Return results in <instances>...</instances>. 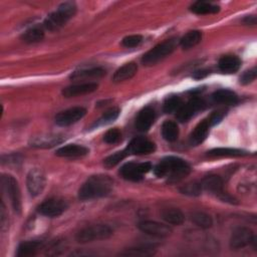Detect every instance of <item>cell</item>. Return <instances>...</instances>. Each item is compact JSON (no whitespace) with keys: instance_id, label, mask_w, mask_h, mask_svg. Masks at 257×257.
Here are the masks:
<instances>
[{"instance_id":"obj_22","label":"cell","mask_w":257,"mask_h":257,"mask_svg":"<svg viewBox=\"0 0 257 257\" xmlns=\"http://www.w3.org/2000/svg\"><path fill=\"white\" fill-rule=\"evenodd\" d=\"M212 99L214 102L223 104H236L238 102L237 94L230 89H218L212 94Z\"/></svg>"},{"instance_id":"obj_3","label":"cell","mask_w":257,"mask_h":257,"mask_svg":"<svg viewBox=\"0 0 257 257\" xmlns=\"http://www.w3.org/2000/svg\"><path fill=\"white\" fill-rule=\"evenodd\" d=\"M76 12V4L72 1L61 3L58 8L49 14L44 20L43 26L50 31H54L62 27Z\"/></svg>"},{"instance_id":"obj_28","label":"cell","mask_w":257,"mask_h":257,"mask_svg":"<svg viewBox=\"0 0 257 257\" xmlns=\"http://www.w3.org/2000/svg\"><path fill=\"white\" fill-rule=\"evenodd\" d=\"M202 39V33L199 30H193L186 33L180 39V45L183 49H190L196 46Z\"/></svg>"},{"instance_id":"obj_34","label":"cell","mask_w":257,"mask_h":257,"mask_svg":"<svg viewBox=\"0 0 257 257\" xmlns=\"http://www.w3.org/2000/svg\"><path fill=\"white\" fill-rule=\"evenodd\" d=\"M182 104V99L178 95H170L164 101L163 110L166 113H172L175 111L177 112Z\"/></svg>"},{"instance_id":"obj_30","label":"cell","mask_w":257,"mask_h":257,"mask_svg":"<svg viewBox=\"0 0 257 257\" xmlns=\"http://www.w3.org/2000/svg\"><path fill=\"white\" fill-rule=\"evenodd\" d=\"M44 31L39 26H34L27 29L21 36L22 40L26 43H36L43 39Z\"/></svg>"},{"instance_id":"obj_35","label":"cell","mask_w":257,"mask_h":257,"mask_svg":"<svg viewBox=\"0 0 257 257\" xmlns=\"http://www.w3.org/2000/svg\"><path fill=\"white\" fill-rule=\"evenodd\" d=\"M119 114V109L117 107H112L108 110H106L93 124V126H100V125H104L107 123L112 122L113 120H115L117 118Z\"/></svg>"},{"instance_id":"obj_2","label":"cell","mask_w":257,"mask_h":257,"mask_svg":"<svg viewBox=\"0 0 257 257\" xmlns=\"http://www.w3.org/2000/svg\"><path fill=\"white\" fill-rule=\"evenodd\" d=\"M189 164L178 157H166L155 167L154 173L159 178H169L171 182H177L190 173Z\"/></svg>"},{"instance_id":"obj_4","label":"cell","mask_w":257,"mask_h":257,"mask_svg":"<svg viewBox=\"0 0 257 257\" xmlns=\"http://www.w3.org/2000/svg\"><path fill=\"white\" fill-rule=\"evenodd\" d=\"M177 41L176 39H168L164 42L157 44L154 48L149 50L146 54H144L142 58V62L145 65H154L160 60L164 59L168 55H170L176 48Z\"/></svg>"},{"instance_id":"obj_36","label":"cell","mask_w":257,"mask_h":257,"mask_svg":"<svg viewBox=\"0 0 257 257\" xmlns=\"http://www.w3.org/2000/svg\"><path fill=\"white\" fill-rule=\"evenodd\" d=\"M127 155V153L125 152V150L123 151H120V152H116L115 154L107 157L105 160H104V166L106 168H112L114 166H116L118 163H120V161H122Z\"/></svg>"},{"instance_id":"obj_23","label":"cell","mask_w":257,"mask_h":257,"mask_svg":"<svg viewBox=\"0 0 257 257\" xmlns=\"http://www.w3.org/2000/svg\"><path fill=\"white\" fill-rule=\"evenodd\" d=\"M42 242L41 241H25L22 242L17 249L16 255L18 257H28V256H33L39 251V249L42 247Z\"/></svg>"},{"instance_id":"obj_41","label":"cell","mask_w":257,"mask_h":257,"mask_svg":"<svg viewBox=\"0 0 257 257\" xmlns=\"http://www.w3.org/2000/svg\"><path fill=\"white\" fill-rule=\"evenodd\" d=\"M226 112L224 110H216V111H213L212 114L208 117V122H209V125L212 126V125H215L217 123H219L223 117L225 116Z\"/></svg>"},{"instance_id":"obj_42","label":"cell","mask_w":257,"mask_h":257,"mask_svg":"<svg viewBox=\"0 0 257 257\" xmlns=\"http://www.w3.org/2000/svg\"><path fill=\"white\" fill-rule=\"evenodd\" d=\"M209 74V70L207 69H200V70H196L193 74V77L196 79H201L206 77Z\"/></svg>"},{"instance_id":"obj_33","label":"cell","mask_w":257,"mask_h":257,"mask_svg":"<svg viewBox=\"0 0 257 257\" xmlns=\"http://www.w3.org/2000/svg\"><path fill=\"white\" fill-rule=\"evenodd\" d=\"M191 220L193 221V223L203 229H208L213 225V220L211 216L204 212H194L193 214H191Z\"/></svg>"},{"instance_id":"obj_15","label":"cell","mask_w":257,"mask_h":257,"mask_svg":"<svg viewBox=\"0 0 257 257\" xmlns=\"http://www.w3.org/2000/svg\"><path fill=\"white\" fill-rule=\"evenodd\" d=\"M26 185L32 197L38 196L45 187V176L43 172L39 169H32L27 175Z\"/></svg>"},{"instance_id":"obj_11","label":"cell","mask_w":257,"mask_h":257,"mask_svg":"<svg viewBox=\"0 0 257 257\" xmlns=\"http://www.w3.org/2000/svg\"><path fill=\"white\" fill-rule=\"evenodd\" d=\"M86 113V109L81 106H75L63 110L56 114L55 122L60 126H67L80 120Z\"/></svg>"},{"instance_id":"obj_21","label":"cell","mask_w":257,"mask_h":257,"mask_svg":"<svg viewBox=\"0 0 257 257\" xmlns=\"http://www.w3.org/2000/svg\"><path fill=\"white\" fill-rule=\"evenodd\" d=\"M138 71V65L135 62H128L119 67L112 76L113 82H120L131 79Z\"/></svg>"},{"instance_id":"obj_39","label":"cell","mask_w":257,"mask_h":257,"mask_svg":"<svg viewBox=\"0 0 257 257\" xmlns=\"http://www.w3.org/2000/svg\"><path fill=\"white\" fill-rule=\"evenodd\" d=\"M120 132L117 128H110L104 134L103 141L107 144H115L120 140Z\"/></svg>"},{"instance_id":"obj_29","label":"cell","mask_w":257,"mask_h":257,"mask_svg":"<svg viewBox=\"0 0 257 257\" xmlns=\"http://www.w3.org/2000/svg\"><path fill=\"white\" fill-rule=\"evenodd\" d=\"M163 138L168 142H175L179 137V127L176 122L166 120L162 125Z\"/></svg>"},{"instance_id":"obj_32","label":"cell","mask_w":257,"mask_h":257,"mask_svg":"<svg viewBox=\"0 0 257 257\" xmlns=\"http://www.w3.org/2000/svg\"><path fill=\"white\" fill-rule=\"evenodd\" d=\"M156 249L153 246H137L125 249L120 252L122 256H152L155 254Z\"/></svg>"},{"instance_id":"obj_26","label":"cell","mask_w":257,"mask_h":257,"mask_svg":"<svg viewBox=\"0 0 257 257\" xmlns=\"http://www.w3.org/2000/svg\"><path fill=\"white\" fill-rule=\"evenodd\" d=\"M105 75V70L101 67H92L88 69H80L74 71L71 75V79H87V78H98Z\"/></svg>"},{"instance_id":"obj_27","label":"cell","mask_w":257,"mask_h":257,"mask_svg":"<svg viewBox=\"0 0 257 257\" xmlns=\"http://www.w3.org/2000/svg\"><path fill=\"white\" fill-rule=\"evenodd\" d=\"M162 218L171 225H181L185 220L183 212L177 208H169L164 210L162 212Z\"/></svg>"},{"instance_id":"obj_5","label":"cell","mask_w":257,"mask_h":257,"mask_svg":"<svg viewBox=\"0 0 257 257\" xmlns=\"http://www.w3.org/2000/svg\"><path fill=\"white\" fill-rule=\"evenodd\" d=\"M112 235V229L104 224L87 226L76 234V240L79 243H87L95 240L107 239Z\"/></svg>"},{"instance_id":"obj_43","label":"cell","mask_w":257,"mask_h":257,"mask_svg":"<svg viewBox=\"0 0 257 257\" xmlns=\"http://www.w3.org/2000/svg\"><path fill=\"white\" fill-rule=\"evenodd\" d=\"M243 22L247 25H255L256 24V18H255V16H246L243 19Z\"/></svg>"},{"instance_id":"obj_6","label":"cell","mask_w":257,"mask_h":257,"mask_svg":"<svg viewBox=\"0 0 257 257\" xmlns=\"http://www.w3.org/2000/svg\"><path fill=\"white\" fill-rule=\"evenodd\" d=\"M2 187L9 198L12 208L16 213L21 211V195L17 181L10 175H3L1 178Z\"/></svg>"},{"instance_id":"obj_40","label":"cell","mask_w":257,"mask_h":257,"mask_svg":"<svg viewBox=\"0 0 257 257\" xmlns=\"http://www.w3.org/2000/svg\"><path fill=\"white\" fill-rule=\"evenodd\" d=\"M256 75H257V70L255 67L245 71L241 77H240V82L243 83V84H248L250 82H252L255 78H256Z\"/></svg>"},{"instance_id":"obj_1","label":"cell","mask_w":257,"mask_h":257,"mask_svg":"<svg viewBox=\"0 0 257 257\" xmlns=\"http://www.w3.org/2000/svg\"><path fill=\"white\" fill-rule=\"evenodd\" d=\"M113 186L111 178L105 175H94L89 177L78 191V198L82 201L98 199L107 196Z\"/></svg>"},{"instance_id":"obj_24","label":"cell","mask_w":257,"mask_h":257,"mask_svg":"<svg viewBox=\"0 0 257 257\" xmlns=\"http://www.w3.org/2000/svg\"><path fill=\"white\" fill-rule=\"evenodd\" d=\"M190 10L198 15H204V14H215L219 12L220 7L216 4L206 2V1H197L193 5H191Z\"/></svg>"},{"instance_id":"obj_25","label":"cell","mask_w":257,"mask_h":257,"mask_svg":"<svg viewBox=\"0 0 257 257\" xmlns=\"http://www.w3.org/2000/svg\"><path fill=\"white\" fill-rule=\"evenodd\" d=\"M62 142V139L58 135H45L35 137L31 141V146L37 148H50Z\"/></svg>"},{"instance_id":"obj_8","label":"cell","mask_w":257,"mask_h":257,"mask_svg":"<svg viewBox=\"0 0 257 257\" xmlns=\"http://www.w3.org/2000/svg\"><path fill=\"white\" fill-rule=\"evenodd\" d=\"M201 186H202L203 190H206V191L216 195L221 200L233 203V198H231L227 193H224L223 181L219 176L211 175V176L206 177L201 182Z\"/></svg>"},{"instance_id":"obj_13","label":"cell","mask_w":257,"mask_h":257,"mask_svg":"<svg viewBox=\"0 0 257 257\" xmlns=\"http://www.w3.org/2000/svg\"><path fill=\"white\" fill-rule=\"evenodd\" d=\"M124 150L127 155H148L155 152L156 145L144 137H137L130 142Z\"/></svg>"},{"instance_id":"obj_20","label":"cell","mask_w":257,"mask_h":257,"mask_svg":"<svg viewBox=\"0 0 257 257\" xmlns=\"http://www.w3.org/2000/svg\"><path fill=\"white\" fill-rule=\"evenodd\" d=\"M209 122L207 119H204L203 121H201L196 127L195 130L192 132L190 139H189V143L191 146H198L201 143H203L205 141V139L208 136L209 133Z\"/></svg>"},{"instance_id":"obj_10","label":"cell","mask_w":257,"mask_h":257,"mask_svg":"<svg viewBox=\"0 0 257 257\" xmlns=\"http://www.w3.org/2000/svg\"><path fill=\"white\" fill-rule=\"evenodd\" d=\"M67 209L65 201L57 198H52L44 201L39 207L38 212L43 216L54 218L60 216Z\"/></svg>"},{"instance_id":"obj_38","label":"cell","mask_w":257,"mask_h":257,"mask_svg":"<svg viewBox=\"0 0 257 257\" xmlns=\"http://www.w3.org/2000/svg\"><path fill=\"white\" fill-rule=\"evenodd\" d=\"M143 41V36L139 35V34H134V35H128L125 36L122 41L121 44L126 47V48H132V47H136L138 45L141 44V42Z\"/></svg>"},{"instance_id":"obj_17","label":"cell","mask_w":257,"mask_h":257,"mask_svg":"<svg viewBox=\"0 0 257 257\" xmlns=\"http://www.w3.org/2000/svg\"><path fill=\"white\" fill-rule=\"evenodd\" d=\"M98 87V84L95 82H85V83H78L69 85L62 89V94L65 97H73L77 95L87 94L93 92Z\"/></svg>"},{"instance_id":"obj_14","label":"cell","mask_w":257,"mask_h":257,"mask_svg":"<svg viewBox=\"0 0 257 257\" xmlns=\"http://www.w3.org/2000/svg\"><path fill=\"white\" fill-rule=\"evenodd\" d=\"M204 106H205V102L202 98L193 97L187 103L181 105V107L177 111L176 116L182 122L188 121L197 111H199L200 109H203Z\"/></svg>"},{"instance_id":"obj_9","label":"cell","mask_w":257,"mask_h":257,"mask_svg":"<svg viewBox=\"0 0 257 257\" xmlns=\"http://www.w3.org/2000/svg\"><path fill=\"white\" fill-rule=\"evenodd\" d=\"M254 239V233L249 228L238 227L232 232L230 237V247L235 250L241 249L252 244Z\"/></svg>"},{"instance_id":"obj_12","label":"cell","mask_w":257,"mask_h":257,"mask_svg":"<svg viewBox=\"0 0 257 257\" xmlns=\"http://www.w3.org/2000/svg\"><path fill=\"white\" fill-rule=\"evenodd\" d=\"M138 227L142 232L155 237H168L172 233V228L169 225L156 221H142L138 224Z\"/></svg>"},{"instance_id":"obj_19","label":"cell","mask_w":257,"mask_h":257,"mask_svg":"<svg viewBox=\"0 0 257 257\" xmlns=\"http://www.w3.org/2000/svg\"><path fill=\"white\" fill-rule=\"evenodd\" d=\"M88 154V149L80 145H67L59 148L56 151V155L63 158H79Z\"/></svg>"},{"instance_id":"obj_18","label":"cell","mask_w":257,"mask_h":257,"mask_svg":"<svg viewBox=\"0 0 257 257\" xmlns=\"http://www.w3.org/2000/svg\"><path fill=\"white\" fill-rule=\"evenodd\" d=\"M241 66V60L235 55H225L220 58L218 62V67L223 73L231 74L239 70Z\"/></svg>"},{"instance_id":"obj_37","label":"cell","mask_w":257,"mask_h":257,"mask_svg":"<svg viewBox=\"0 0 257 257\" xmlns=\"http://www.w3.org/2000/svg\"><path fill=\"white\" fill-rule=\"evenodd\" d=\"M202 190L203 189H202L201 183H197V182L188 183L181 188V192L189 196H198L201 194Z\"/></svg>"},{"instance_id":"obj_31","label":"cell","mask_w":257,"mask_h":257,"mask_svg":"<svg viewBox=\"0 0 257 257\" xmlns=\"http://www.w3.org/2000/svg\"><path fill=\"white\" fill-rule=\"evenodd\" d=\"M247 155V152L231 148H217L208 152L210 157H240Z\"/></svg>"},{"instance_id":"obj_16","label":"cell","mask_w":257,"mask_h":257,"mask_svg":"<svg viewBox=\"0 0 257 257\" xmlns=\"http://www.w3.org/2000/svg\"><path fill=\"white\" fill-rule=\"evenodd\" d=\"M155 118H156L155 109L151 106L144 107L138 113V116L136 118V128L139 132H147L154 123Z\"/></svg>"},{"instance_id":"obj_7","label":"cell","mask_w":257,"mask_h":257,"mask_svg":"<svg viewBox=\"0 0 257 257\" xmlns=\"http://www.w3.org/2000/svg\"><path fill=\"white\" fill-rule=\"evenodd\" d=\"M152 169L151 163L144 162V163H126L124 164L120 170L119 174L121 177L127 181L138 182L143 179V176L147 174Z\"/></svg>"}]
</instances>
